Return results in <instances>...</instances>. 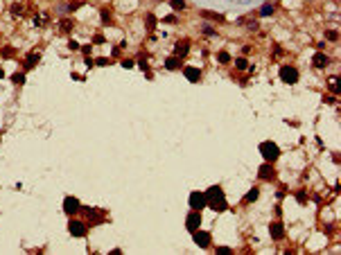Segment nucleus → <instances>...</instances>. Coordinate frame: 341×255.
I'll return each instance as SVG.
<instances>
[{
    "mask_svg": "<svg viewBox=\"0 0 341 255\" xmlns=\"http://www.w3.org/2000/svg\"><path fill=\"white\" fill-rule=\"evenodd\" d=\"M206 203L210 206L212 210H217V212H224L228 208L226 199H224V190L219 188V185H212V188L206 192Z\"/></svg>",
    "mask_w": 341,
    "mask_h": 255,
    "instance_id": "f257e3e1",
    "label": "nucleus"
},
{
    "mask_svg": "<svg viewBox=\"0 0 341 255\" xmlns=\"http://www.w3.org/2000/svg\"><path fill=\"white\" fill-rule=\"evenodd\" d=\"M260 154L264 156V160H267V163H273V160L280 156V149H278V144H276V142H262V144H260Z\"/></svg>",
    "mask_w": 341,
    "mask_h": 255,
    "instance_id": "f03ea898",
    "label": "nucleus"
},
{
    "mask_svg": "<svg viewBox=\"0 0 341 255\" xmlns=\"http://www.w3.org/2000/svg\"><path fill=\"white\" fill-rule=\"evenodd\" d=\"M280 79L287 82V84H296L298 82V70L292 68V66H282L280 68Z\"/></svg>",
    "mask_w": 341,
    "mask_h": 255,
    "instance_id": "7ed1b4c3",
    "label": "nucleus"
},
{
    "mask_svg": "<svg viewBox=\"0 0 341 255\" xmlns=\"http://www.w3.org/2000/svg\"><path fill=\"white\" fill-rule=\"evenodd\" d=\"M63 210H66V214L75 217V214L82 210V203H79V199H75V196H66V201H63Z\"/></svg>",
    "mask_w": 341,
    "mask_h": 255,
    "instance_id": "20e7f679",
    "label": "nucleus"
},
{
    "mask_svg": "<svg viewBox=\"0 0 341 255\" xmlns=\"http://www.w3.org/2000/svg\"><path fill=\"white\" fill-rule=\"evenodd\" d=\"M190 206H192V210H201L206 206V192H192L190 194Z\"/></svg>",
    "mask_w": 341,
    "mask_h": 255,
    "instance_id": "39448f33",
    "label": "nucleus"
},
{
    "mask_svg": "<svg viewBox=\"0 0 341 255\" xmlns=\"http://www.w3.org/2000/svg\"><path fill=\"white\" fill-rule=\"evenodd\" d=\"M199 224H201V214H199V210L190 212V214H188V219H185V228L194 233V230L199 228Z\"/></svg>",
    "mask_w": 341,
    "mask_h": 255,
    "instance_id": "423d86ee",
    "label": "nucleus"
},
{
    "mask_svg": "<svg viewBox=\"0 0 341 255\" xmlns=\"http://www.w3.org/2000/svg\"><path fill=\"white\" fill-rule=\"evenodd\" d=\"M68 230H70V235H75V237H84V235H86V224L72 219V221L68 224Z\"/></svg>",
    "mask_w": 341,
    "mask_h": 255,
    "instance_id": "0eeeda50",
    "label": "nucleus"
},
{
    "mask_svg": "<svg viewBox=\"0 0 341 255\" xmlns=\"http://www.w3.org/2000/svg\"><path fill=\"white\" fill-rule=\"evenodd\" d=\"M194 244L201 246V248H208V246H210V235L196 228V230H194Z\"/></svg>",
    "mask_w": 341,
    "mask_h": 255,
    "instance_id": "6e6552de",
    "label": "nucleus"
},
{
    "mask_svg": "<svg viewBox=\"0 0 341 255\" xmlns=\"http://www.w3.org/2000/svg\"><path fill=\"white\" fill-rule=\"evenodd\" d=\"M273 176H276V172H273V167H271V163H264L258 169V178H260V181H271Z\"/></svg>",
    "mask_w": 341,
    "mask_h": 255,
    "instance_id": "1a4fd4ad",
    "label": "nucleus"
},
{
    "mask_svg": "<svg viewBox=\"0 0 341 255\" xmlns=\"http://www.w3.org/2000/svg\"><path fill=\"white\" fill-rule=\"evenodd\" d=\"M183 75H185L190 82H199V79H201V70H199V68H192V66L183 68Z\"/></svg>",
    "mask_w": 341,
    "mask_h": 255,
    "instance_id": "9d476101",
    "label": "nucleus"
},
{
    "mask_svg": "<svg viewBox=\"0 0 341 255\" xmlns=\"http://www.w3.org/2000/svg\"><path fill=\"white\" fill-rule=\"evenodd\" d=\"M269 233H271L273 239H282V237H285V228H282V224H271L269 226Z\"/></svg>",
    "mask_w": 341,
    "mask_h": 255,
    "instance_id": "9b49d317",
    "label": "nucleus"
},
{
    "mask_svg": "<svg viewBox=\"0 0 341 255\" xmlns=\"http://www.w3.org/2000/svg\"><path fill=\"white\" fill-rule=\"evenodd\" d=\"M188 50H190V41H178L176 43V50H174V54L181 59V56H188Z\"/></svg>",
    "mask_w": 341,
    "mask_h": 255,
    "instance_id": "f8f14e48",
    "label": "nucleus"
},
{
    "mask_svg": "<svg viewBox=\"0 0 341 255\" xmlns=\"http://www.w3.org/2000/svg\"><path fill=\"white\" fill-rule=\"evenodd\" d=\"M201 16H204V18H208V20H217V23H224V20H226V18H224V14H217V11H208V9L201 11Z\"/></svg>",
    "mask_w": 341,
    "mask_h": 255,
    "instance_id": "ddd939ff",
    "label": "nucleus"
},
{
    "mask_svg": "<svg viewBox=\"0 0 341 255\" xmlns=\"http://www.w3.org/2000/svg\"><path fill=\"white\" fill-rule=\"evenodd\" d=\"M328 63H330V59H328L323 52H316V54H314V66L316 68H325Z\"/></svg>",
    "mask_w": 341,
    "mask_h": 255,
    "instance_id": "4468645a",
    "label": "nucleus"
},
{
    "mask_svg": "<svg viewBox=\"0 0 341 255\" xmlns=\"http://www.w3.org/2000/svg\"><path fill=\"white\" fill-rule=\"evenodd\" d=\"M36 61H38V52H30V54H27V59H25V68L30 70Z\"/></svg>",
    "mask_w": 341,
    "mask_h": 255,
    "instance_id": "2eb2a0df",
    "label": "nucleus"
},
{
    "mask_svg": "<svg viewBox=\"0 0 341 255\" xmlns=\"http://www.w3.org/2000/svg\"><path fill=\"white\" fill-rule=\"evenodd\" d=\"M178 66H181V63H178V56H170V59L165 61V68H167V70H176Z\"/></svg>",
    "mask_w": 341,
    "mask_h": 255,
    "instance_id": "dca6fc26",
    "label": "nucleus"
},
{
    "mask_svg": "<svg viewBox=\"0 0 341 255\" xmlns=\"http://www.w3.org/2000/svg\"><path fill=\"white\" fill-rule=\"evenodd\" d=\"M145 23H147V30H154V27H156V16H154V14H147Z\"/></svg>",
    "mask_w": 341,
    "mask_h": 255,
    "instance_id": "f3484780",
    "label": "nucleus"
},
{
    "mask_svg": "<svg viewBox=\"0 0 341 255\" xmlns=\"http://www.w3.org/2000/svg\"><path fill=\"white\" fill-rule=\"evenodd\" d=\"M258 196H260V192H258V188H253V190H251V192H248V194H246V201H248V203H253V201H255V199H258Z\"/></svg>",
    "mask_w": 341,
    "mask_h": 255,
    "instance_id": "a211bd4d",
    "label": "nucleus"
},
{
    "mask_svg": "<svg viewBox=\"0 0 341 255\" xmlns=\"http://www.w3.org/2000/svg\"><path fill=\"white\" fill-rule=\"evenodd\" d=\"M235 68H237V70H246V68H248L246 59H237V61H235Z\"/></svg>",
    "mask_w": 341,
    "mask_h": 255,
    "instance_id": "6ab92c4d",
    "label": "nucleus"
},
{
    "mask_svg": "<svg viewBox=\"0 0 341 255\" xmlns=\"http://www.w3.org/2000/svg\"><path fill=\"white\" fill-rule=\"evenodd\" d=\"M217 59H219V63H228V61H230V56H228V52H219V54H217Z\"/></svg>",
    "mask_w": 341,
    "mask_h": 255,
    "instance_id": "aec40b11",
    "label": "nucleus"
},
{
    "mask_svg": "<svg viewBox=\"0 0 341 255\" xmlns=\"http://www.w3.org/2000/svg\"><path fill=\"white\" fill-rule=\"evenodd\" d=\"M260 14H262V16H271V14H273V7H271V5H264V7L260 9Z\"/></svg>",
    "mask_w": 341,
    "mask_h": 255,
    "instance_id": "412c9836",
    "label": "nucleus"
},
{
    "mask_svg": "<svg viewBox=\"0 0 341 255\" xmlns=\"http://www.w3.org/2000/svg\"><path fill=\"white\" fill-rule=\"evenodd\" d=\"M102 23H104V25H108V23H111V14H108L106 9L102 11Z\"/></svg>",
    "mask_w": 341,
    "mask_h": 255,
    "instance_id": "4be33fe9",
    "label": "nucleus"
},
{
    "mask_svg": "<svg viewBox=\"0 0 341 255\" xmlns=\"http://www.w3.org/2000/svg\"><path fill=\"white\" fill-rule=\"evenodd\" d=\"M11 79H14L16 84H23V82H25V75H23V72H16V75H14Z\"/></svg>",
    "mask_w": 341,
    "mask_h": 255,
    "instance_id": "5701e85b",
    "label": "nucleus"
},
{
    "mask_svg": "<svg viewBox=\"0 0 341 255\" xmlns=\"http://www.w3.org/2000/svg\"><path fill=\"white\" fill-rule=\"evenodd\" d=\"M217 253H219V255H230L233 251H230L228 246H219V248H217Z\"/></svg>",
    "mask_w": 341,
    "mask_h": 255,
    "instance_id": "b1692460",
    "label": "nucleus"
},
{
    "mask_svg": "<svg viewBox=\"0 0 341 255\" xmlns=\"http://www.w3.org/2000/svg\"><path fill=\"white\" fill-rule=\"evenodd\" d=\"M172 7H174V9H183L185 2H183V0H172Z\"/></svg>",
    "mask_w": 341,
    "mask_h": 255,
    "instance_id": "393cba45",
    "label": "nucleus"
},
{
    "mask_svg": "<svg viewBox=\"0 0 341 255\" xmlns=\"http://www.w3.org/2000/svg\"><path fill=\"white\" fill-rule=\"evenodd\" d=\"M296 199H298V203H307V194H305V192H298Z\"/></svg>",
    "mask_w": 341,
    "mask_h": 255,
    "instance_id": "a878e982",
    "label": "nucleus"
},
{
    "mask_svg": "<svg viewBox=\"0 0 341 255\" xmlns=\"http://www.w3.org/2000/svg\"><path fill=\"white\" fill-rule=\"evenodd\" d=\"M330 90H332V93H339V88H337V77L330 79Z\"/></svg>",
    "mask_w": 341,
    "mask_h": 255,
    "instance_id": "bb28decb",
    "label": "nucleus"
},
{
    "mask_svg": "<svg viewBox=\"0 0 341 255\" xmlns=\"http://www.w3.org/2000/svg\"><path fill=\"white\" fill-rule=\"evenodd\" d=\"M204 34H208V36H217V32L212 30V27H208V25L204 27Z\"/></svg>",
    "mask_w": 341,
    "mask_h": 255,
    "instance_id": "cd10ccee",
    "label": "nucleus"
},
{
    "mask_svg": "<svg viewBox=\"0 0 341 255\" xmlns=\"http://www.w3.org/2000/svg\"><path fill=\"white\" fill-rule=\"evenodd\" d=\"M2 56H14V50H11V48H2Z\"/></svg>",
    "mask_w": 341,
    "mask_h": 255,
    "instance_id": "c85d7f7f",
    "label": "nucleus"
},
{
    "mask_svg": "<svg viewBox=\"0 0 341 255\" xmlns=\"http://www.w3.org/2000/svg\"><path fill=\"white\" fill-rule=\"evenodd\" d=\"M70 27H72V23H70V20H63V23H61V30H66V32H68Z\"/></svg>",
    "mask_w": 341,
    "mask_h": 255,
    "instance_id": "c756f323",
    "label": "nucleus"
},
{
    "mask_svg": "<svg viewBox=\"0 0 341 255\" xmlns=\"http://www.w3.org/2000/svg\"><path fill=\"white\" fill-rule=\"evenodd\" d=\"M339 38V34L337 32H328V41H337Z\"/></svg>",
    "mask_w": 341,
    "mask_h": 255,
    "instance_id": "7c9ffc66",
    "label": "nucleus"
},
{
    "mask_svg": "<svg viewBox=\"0 0 341 255\" xmlns=\"http://www.w3.org/2000/svg\"><path fill=\"white\" fill-rule=\"evenodd\" d=\"M163 20H165V23H176V16H174V14H170V16H165Z\"/></svg>",
    "mask_w": 341,
    "mask_h": 255,
    "instance_id": "2f4dec72",
    "label": "nucleus"
},
{
    "mask_svg": "<svg viewBox=\"0 0 341 255\" xmlns=\"http://www.w3.org/2000/svg\"><path fill=\"white\" fill-rule=\"evenodd\" d=\"M68 48H70V50H79V43L77 41H68Z\"/></svg>",
    "mask_w": 341,
    "mask_h": 255,
    "instance_id": "473e14b6",
    "label": "nucleus"
},
{
    "mask_svg": "<svg viewBox=\"0 0 341 255\" xmlns=\"http://www.w3.org/2000/svg\"><path fill=\"white\" fill-rule=\"evenodd\" d=\"M106 63H108L106 56H100V59H97V66H106Z\"/></svg>",
    "mask_w": 341,
    "mask_h": 255,
    "instance_id": "72a5a7b5",
    "label": "nucleus"
},
{
    "mask_svg": "<svg viewBox=\"0 0 341 255\" xmlns=\"http://www.w3.org/2000/svg\"><path fill=\"white\" fill-rule=\"evenodd\" d=\"M93 41H95V43H104V36H102V34H95Z\"/></svg>",
    "mask_w": 341,
    "mask_h": 255,
    "instance_id": "f704fd0d",
    "label": "nucleus"
},
{
    "mask_svg": "<svg viewBox=\"0 0 341 255\" xmlns=\"http://www.w3.org/2000/svg\"><path fill=\"white\" fill-rule=\"evenodd\" d=\"M131 66H134V61H129V59L122 61V68H131Z\"/></svg>",
    "mask_w": 341,
    "mask_h": 255,
    "instance_id": "c9c22d12",
    "label": "nucleus"
},
{
    "mask_svg": "<svg viewBox=\"0 0 341 255\" xmlns=\"http://www.w3.org/2000/svg\"><path fill=\"white\" fill-rule=\"evenodd\" d=\"M2 77H5V70H2V68H0V79H2Z\"/></svg>",
    "mask_w": 341,
    "mask_h": 255,
    "instance_id": "e433bc0d",
    "label": "nucleus"
}]
</instances>
